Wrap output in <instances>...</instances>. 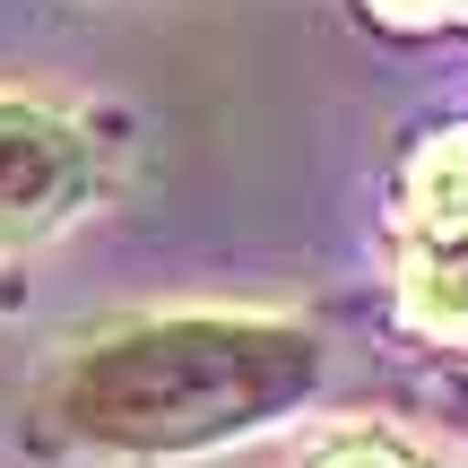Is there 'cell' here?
<instances>
[{
    "label": "cell",
    "instance_id": "277c9868",
    "mask_svg": "<svg viewBox=\"0 0 468 468\" xmlns=\"http://www.w3.org/2000/svg\"><path fill=\"white\" fill-rule=\"evenodd\" d=\"M408 200H417L425 234H468V131H442L434 148L408 174Z\"/></svg>",
    "mask_w": 468,
    "mask_h": 468
},
{
    "label": "cell",
    "instance_id": "5b68a950",
    "mask_svg": "<svg viewBox=\"0 0 468 468\" xmlns=\"http://www.w3.org/2000/svg\"><path fill=\"white\" fill-rule=\"evenodd\" d=\"M321 468H417V460H399L390 442H347V452H330Z\"/></svg>",
    "mask_w": 468,
    "mask_h": 468
},
{
    "label": "cell",
    "instance_id": "8992f818",
    "mask_svg": "<svg viewBox=\"0 0 468 468\" xmlns=\"http://www.w3.org/2000/svg\"><path fill=\"white\" fill-rule=\"evenodd\" d=\"M390 9H408V17H468V0H390Z\"/></svg>",
    "mask_w": 468,
    "mask_h": 468
},
{
    "label": "cell",
    "instance_id": "3957f363",
    "mask_svg": "<svg viewBox=\"0 0 468 468\" xmlns=\"http://www.w3.org/2000/svg\"><path fill=\"white\" fill-rule=\"evenodd\" d=\"M408 321L434 338H468V234H425L408 261Z\"/></svg>",
    "mask_w": 468,
    "mask_h": 468
},
{
    "label": "cell",
    "instance_id": "7a4b0ae2",
    "mask_svg": "<svg viewBox=\"0 0 468 468\" xmlns=\"http://www.w3.org/2000/svg\"><path fill=\"white\" fill-rule=\"evenodd\" d=\"M96 183L87 131L61 122L52 104L0 96V243H35L69 218Z\"/></svg>",
    "mask_w": 468,
    "mask_h": 468
},
{
    "label": "cell",
    "instance_id": "6da1fadb",
    "mask_svg": "<svg viewBox=\"0 0 468 468\" xmlns=\"http://www.w3.org/2000/svg\"><path fill=\"white\" fill-rule=\"evenodd\" d=\"M313 382H321V347L295 321L165 313L87 338L52 373V425L96 452L174 460V452L261 434L269 417L313 399Z\"/></svg>",
    "mask_w": 468,
    "mask_h": 468
}]
</instances>
